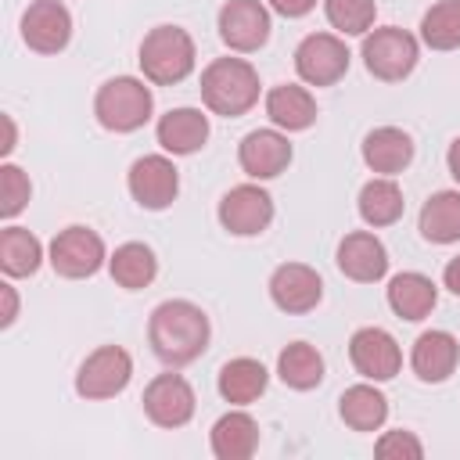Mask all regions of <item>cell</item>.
<instances>
[{
  "label": "cell",
  "instance_id": "4fadbf2b",
  "mask_svg": "<svg viewBox=\"0 0 460 460\" xmlns=\"http://www.w3.org/2000/svg\"><path fill=\"white\" fill-rule=\"evenodd\" d=\"M349 359L363 381H392L402 370V349L385 327H359L349 338Z\"/></svg>",
  "mask_w": 460,
  "mask_h": 460
},
{
  "label": "cell",
  "instance_id": "603a6c76",
  "mask_svg": "<svg viewBox=\"0 0 460 460\" xmlns=\"http://www.w3.org/2000/svg\"><path fill=\"white\" fill-rule=\"evenodd\" d=\"M266 119L284 133H302L316 122V97L298 83H277L266 93Z\"/></svg>",
  "mask_w": 460,
  "mask_h": 460
},
{
  "label": "cell",
  "instance_id": "4dcf8cb0",
  "mask_svg": "<svg viewBox=\"0 0 460 460\" xmlns=\"http://www.w3.org/2000/svg\"><path fill=\"white\" fill-rule=\"evenodd\" d=\"M420 43L431 50L460 47V0H438L420 18Z\"/></svg>",
  "mask_w": 460,
  "mask_h": 460
},
{
  "label": "cell",
  "instance_id": "2e32d148",
  "mask_svg": "<svg viewBox=\"0 0 460 460\" xmlns=\"http://www.w3.org/2000/svg\"><path fill=\"white\" fill-rule=\"evenodd\" d=\"M295 151L284 129H252L241 137L237 144V162L252 180H277L280 172H288Z\"/></svg>",
  "mask_w": 460,
  "mask_h": 460
},
{
  "label": "cell",
  "instance_id": "9a60e30c",
  "mask_svg": "<svg viewBox=\"0 0 460 460\" xmlns=\"http://www.w3.org/2000/svg\"><path fill=\"white\" fill-rule=\"evenodd\" d=\"M22 40L36 54H61L72 40V11L61 0H32L22 11Z\"/></svg>",
  "mask_w": 460,
  "mask_h": 460
},
{
  "label": "cell",
  "instance_id": "44dd1931",
  "mask_svg": "<svg viewBox=\"0 0 460 460\" xmlns=\"http://www.w3.org/2000/svg\"><path fill=\"white\" fill-rule=\"evenodd\" d=\"M155 137L165 155H194L208 140V115H201V108H169L158 119Z\"/></svg>",
  "mask_w": 460,
  "mask_h": 460
},
{
  "label": "cell",
  "instance_id": "5bb4252c",
  "mask_svg": "<svg viewBox=\"0 0 460 460\" xmlns=\"http://www.w3.org/2000/svg\"><path fill=\"white\" fill-rule=\"evenodd\" d=\"M270 298L280 313L288 316H302V313H313L323 298V277L305 266V262H280L273 273H270Z\"/></svg>",
  "mask_w": 460,
  "mask_h": 460
},
{
  "label": "cell",
  "instance_id": "1f68e13d",
  "mask_svg": "<svg viewBox=\"0 0 460 460\" xmlns=\"http://www.w3.org/2000/svg\"><path fill=\"white\" fill-rule=\"evenodd\" d=\"M323 14L331 29H338L341 36H367L374 29L377 4L374 0H323Z\"/></svg>",
  "mask_w": 460,
  "mask_h": 460
},
{
  "label": "cell",
  "instance_id": "8992f818",
  "mask_svg": "<svg viewBox=\"0 0 460 460\" xmlns=\"http://www.w3.org/2000/svg\"><path fill=\"white\" fill-rule=\"evenodd\" d=\"M47 262L65 280H86L108 262V252H104V241L97 230L72 223V226L54 234V241L47 248Z\"/></svg>",
  "mask_w": 460,
  "mask_h": 460
},
{
  "label": "cell",
  "instance_id": "d590c367",
  "mask_svg": "<svg viewBox=\"0 0 460 460\" xmlns=\"http://www.w3.org/2000/svg\"><path fill=\"white\" fill-rule=\"evenodd\" d=\"M0 298H4V313H0V327H11L18 320V295L11 288V277L0 284Z\"/></svg>",
  "mask_w": 460,
  "mask_h": 460
},
{
  "label": "cell",
  "instance_id": "277c9868",
  "mask_svg": "<svg viewBox=\"0 0 460 460\" xmlns=\"http://www.w3.org/2000/svg\"><path fill=\"white\" fill-rule=\"evenodd\" d=\"M93 115L108 133H137L155 115V93L137 75H115L97 86Z\"/></svg>",
  "mask_w": 460,
  "mask_h": 460
},
{
  "label": "cell",
  "instance_id": "f546056e",
  "mask_svg": "<svg viewBox=\"0 0 460 460\" xmlns=\"http://www.w3.org/2000/svg\"><path fill=\"white\" fill-rule=\"evenodd\" d=\"M277 377L295 392H313L323 381V356L309 341H291L277 356Z\"/></svg>",
  "mask_w": 460,
  "mask_h": 460
},
{
  "label": "cell",
  "instance_id": "cb8c5ba5",
  "mask_svg": "<svg viewBox=\"0 0 460 460\" xmlns=\"http://www.w3.org/2000/svg\"><path fill=\"white\" fill-rule=\"evenodd\" d=\"M270 385V370L252 359V356H237V359H226L219 367V377H216V388L223 395V402L230 406H248L255 402Z\"/></svg>",
  "mask_w": 460,
  "mask_h": 460
},
{
  "label": "cell",
  "instance_id": "6da1fadb",
  "mask_svg": "<svg viewBox=\"0 0 460 460\" xmlns=\"http://www.w3.org/2000/svg\"><path fill=\"white\" fill-rule=\"evenodd\" d=\"M212 338V323L201 305L187 298H165L151 309L147 320V345L165 367H187L194 363Z\"/></svg>",
  "mask_w": 460,
  "mask_h": 460
},
{
  "label": "cell",
  "instance_id": "ffe728a7",
  "mask_svg": "<svg viewBox=\"0 0 460 460\" xmlns=\"http://www.w3.org/2000/svg\"><path fill=\"white\" fill-rule=\"evenodd\" d=\"M208 446L216 460H248L259 449V424L248 410H226L212 431H208Z\"/></svg>",
  "mask_w": 460,
  "mask_h": 460
},
{
  "label": "cell",
  "instance_id": "5b68a950",
  "mask_svg": "<svg viewBox=\"0 0 460 460\" xmlns=\"http://www.w3.org/2000/svg\"><path fill=\"white\" fill-rule=\"evenodd\" d=\"M359 58H363V65L374 79L402 83L420 61V43H417L413 32H406L399 25H381V29H370L363 36Z\"/></svg>",
  "mask_w": 460,
  "mask_h": 460
},
{
  "label": "cell",
  "instance_id": "9c48e42d",
  "mask_svg": "<svg viewBox=\"0 0 460 460\" xmlns=\"http://www.w3.org/2000/svg\"><path fill=\"white\" fill-rule=\"evenodd\" d=\"M126 187L140 208L162 212L180 194V169L172 165L169 155H140L126 172Z\"/></svg>",
  "mask_w": 460,
  "mask_h": 460
},
{
  "label": "cell",
  "instance_id": "74e56055",
  "mask_svg": "<svg viewBox=\"0 0 460 460\" xmlns=\"http://www.w3.org/2000/svg\"><path fill=\"white\" fill-rule=\"evenodd\" d=\"M446 169H449V176L456 180V187H460V137L449 144V151H446Z\"/></svg>",
  "mask_w": 460,
  "mask_h": 460
},
{
  "label": "cell",
  "instance_id": "30bf717a",
  "mask_svg": "<svg viewBox=\"0 0 460 460\" xmlns=\"http://www.w3.org/2000/svg\"><path fill=\"white\" fill-rule=\"evenodd\" d=\"M140 402H144L147 420L158 424V428H169V431L190 424V417L198 410V395H194L190 381L183 374H172V370L169 374H155L147 381Z\"/></svg>",
  "mask_w": 460,
  "mask_h": 460
},
{
  "label": "cell",
  "instance_id": "3957f363",
  "mask_svg": "<svg viewBox=\"0 0 460 460\" xmlns=\"http://www.w3.org/2000/svg\"><path fill=\"white\" fill-rule=\"evenodd\" d=\"M140 72L147 83L155 86H176L194 72L198 50L187 29L180 25H155L144 40H140Z\"/></svg>",
  "mask_w": 460,
  "mask_h": 460
},
{
  "label": "cell",
  "instance_id": "d6986e66",
  "mask_svg": "<svg viewBox=\"0 0 460 460\" xmlns=\"http://www.w3.org/2000/svg\"><path fill=\"white\" fill-rule=\"evenodd\" d=\"M363 165L377 176H399L413 162V137L399 126H377L359 144Z\"/></svg>",
  "mask_w": 460,
  "mask_h": 460
},
{
  "label": "cell",
  "instance_id": "ac0fdd59",
  "mask_svg": "<svg viewBox=\"0 0 460 460\" xmlns=\"http://www.w3.org/2000/svg\"><path fill=\"white\" fill-rule=\"evenodd\" d=\"M456 363H460V341H456L449 331L431 327V331L417 334V341H413V349H410V367H413L417 381H424V385H442V381L453 377Z\"/></svg>",
  "mask_w": 460,
  "mask_h": 460
},
{
  "label": "cell",
  "instance_id": "8d00e7d4",
  "mask_svg": "<svg viewBox=\"0 0 460 460\" xmlns=\"http://www.w3.org/2000/svg\"><path fill=\"white\" fill-rule=\"evenodd\" d=\"M442 284L460 298V255H453V259L446 262V270H442Z\"/></svg>",
  "mask_w": 460,
  "mask_h": 460
},
{
  "label": "cell",
  "instance_id": "f35d334b",
  "mask_svg": "<svg viewBox=\"0 0 460 460\" xmlns=\"http://www.w3.org/2000/svg\"><path fill=\"white\" fill-rule=\"evenodd\" d=\"M4 126H7V140L0 144V151H4V158H7V155L18 147V129H14V119H11V115H4Z\"/></svg>",
  "mask_w": 460,
  "mask_h": 460
},
{
  "label": "cell",
  "instance_id": "e575fe53",
  "mask_svg": "<svg viewBox=\"0 0 460 460\" xmlns=\"http://www.w3.org/2000/svg\"><path fill=\"white\" fill-rule=\"evenodd\" d=\"M266 7L277 11L280 18H305L316 7V0H266Z\"/></svg>",
  "mask_w": 460,
  "mask_h": 460
},
{
  "label": "cell",
  "instance_id": "8fae6325",
  "mask_svg": "<svg viewBox=\"0 0 460 460\" xmlns=\"http://www.w3.org/2000/svg\"><path fill=\"white\" fill-rule=\"evenodd\" d=\"M216 29L234 54H255L259 47H266L273 29L270 7L262 0H226L216 14Z\"/></svg>",
  "mask_w": 460,
  "mask_h": 460
},
{
  "label": "cell",
  "instance_id": "484cf974",
  "mask_svg": "<svg viewBox=\"0 0 460 460\" xmlns=\"http://www.w3.org/2000/svg\"><path fill=\"white\" fill-rule=\"evenodd\" d=\"M417 230L428 244H456L460 241V187L435 190L417 216Z\"/></svg>",
  "mask_w": 460,
  "mask_h": 460
},
{
  "label": "cell",
  "instance_id": "7a4b0ae2",
  "mask_svg": "<svg viewBox=\"0 0 460 460\" xmlns=\"http://www.w3.org/2000/svg\"><path fill=\"white\" fill-rule=\"evenodd\" d=\"M259 72L244 58H216L201 68V101L212 115L241 119L259 104Z\"/></svg>",
  "mask_w": 460,
  "mask_h": 460
},
{
  "label": "cell",
  "instance_id": "7c38bea8",
  "mask_svg": "<svg viewBox=\"0 0 460 460\" xmlns=\"http://www.w3.org/2000/svg\"><path fill=\"white\" fill-rule=\"evenodd\" d=\"M273 223V198L259 183H237L219 198V226L234 237H259Z\"/></svg>",
  "mask_w": 460,
  "mask_h": 460
},
{
  "label": "cell",
  "instance_id": "e0dca14e",
  "mask_svg": "<svg viewBox=\"0 0 460 460\" xmlns=\"http://www.w3.org/2000/svg\"><path fill=\"white\" fill-rule=\"evenodd\" d=\"M334 262L338 270L356 280V284H377L385 273H388V248L377 234L370 230H352L338 241V252H334Z\"/></svg>",
  "mask_w": 460,
  "mask_h": 460
},
{
  "label": "cell",
  "instance_id": "4316f807",
  "mask_svg": "<svg viewBox=\"0 0 460 460\" xmlns=\"http://www.w3.org/2000/svg\"><path fill=\"white\" fill-rule=\"evenodd\" d=\"M356 208H359V219L374 230L381 226H392L402 219V187L392 180V176H374L359 187V198H356Z\"/></svg>",
  "mask_w": 460,
  "mask_h": 460
},
{
  "label": "cell",
  "instance_id": "d6a6232c",
  "mask_svg": "<svg viewBox=\"0 0 460 460\" xmlns=\"http://www.w3.org/2000/svg\"><path fill=\"white\" fill-rule=\"evenodd\" d=\"M32 198V183H29V172L18 169L14 162H4L0 165V216L4 219H14Z\"/></svg>",
  "mask_w": 460,
  "mask_h": 460
},
{
  "label": "cell",
  "instance_id": "d4e9b609",
  "mask_svg": "<svg viewBox=\"0 0 460 460\" xmlns=\"http://www.w3.org/2000/svg\"><path fill=\"white\" fill-rule=\"evenodd\" d=\"M338 417L345 420V428L352 431H381L388 420V399L381 388H374L370 381L349 385L338 399Z\"/></svg>",
  "mask_w": 460,
  "mask_h": 460
},
{
  "label": "cell",
  "instance_id": "83f0119b",
  "mask_svg": "<svg viewBox=\"0 0 460 460\" xmlns=\"http://www.w3.org/2000/svg\"><path fill=\"white\" fill-rule=\"evenodd\" d=\"M108 273L119 288L126 291H144L155 277H158V259L151 252V244L144 241H126L108 255Z\"/></svg>",
  "mask_w": 460,
  "mask_h": 460
},
{
  "label": "cell",
  "instance_id": "f1b7e54d",
  "mask_svg": "<svg viewBox=\"0 0 460 460\" xmlns=\"http://www.w3.org/2000/svg\"><path fill=\"white\" fill-rule=\"evenodd\" d=\"M43 266V244L25 226H4L0 230V270L4 277H32Z\"/></svg>",
  "mask_w": 460,
  "mask_h": 460
},
{
  "label": "cell",
  "instance_id": "ba28073f",
  "mask_svg": "<svg viewBox=\"0 0 460 460\" xmlns=\"http://www.w3.org/2000/svg\"><path fill=\"white\" fill-rule=\"evenodd\" d=\"M349 47L338 32H309L295 47V72L305 86H334L349 72Z\"/></svg>",
  "mask_w": 460,
  "mask_h": 460
},
{
  "label": "cell",
  "instance_id": "52a82bcc",
  "mask_svg": "<svg viewBox=\"0 0 460 460\" xmlns=\"http://www.w3.org/2000/svg\"><path fill=\"white\" fill-rule=\"evenodd\" d=\"M133 377V356L122 345H101L93 349L79 370H75V395L101 402V399H115L119 392H126Z\"/></svg>",
  "mask_w": 460,
  "mask_h": 460
},
{
  "label": "cell",
  "instance_id": "7402d4cb",
  "mask_svg": "<svg viewBox=\"0 0 460 460\" xmlns=\"http://www.w3.org/2000/svg\"><path fill=\"white\" fill-rule=\"evenodd\" d=\"M385 298H388V309L399 316V320H424L431 316L435 302H438V288L431 277L417 273V270H406V273H395L385 288Z\"/></svg>",
  "mask_w": 460,
  "mask_h": 460
},
{
  "label": "cell",
  "instance_id": "836d02e7",
  "mask_svg": "<svg viewBox=\"0 0 460 460\" xmlns=\"http://www.w3.org/2000/svg\"><path fill=\"white\" fill-rule=\"evenodd\" d=\"M374 453L381 460H420L424 456V442L406 431V428H395V431H385L377 442H374Z\"/></svg>",
  "mask_w": 460,
  "mask_h": 460
}]
</instances>
